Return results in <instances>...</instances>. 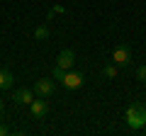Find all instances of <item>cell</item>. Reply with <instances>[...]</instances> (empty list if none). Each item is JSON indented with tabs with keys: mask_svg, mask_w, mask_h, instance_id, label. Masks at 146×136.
I'll list each match as a JSON object with an SVG mask.
<instances>
[{
	"mask_svg": "<svg viewBox=\"0 0 146 136\" xmlns=\"http://www.w3.org/2000/svg\"><path fill=\"white\" fill-rule=\"evenodd\" d=\"M73 63H76V53H73V49H63V51L58 53V58H56V66L63 68V71H71Z\"/></svg>",
	"mask_w": 146,
	"mask_h": 136,
	"instance_id": "obj_6",
	"label": "cell"
},
{
	"mask_svg": "<svg viewBox=\"0 0 146 136\" xmlns=\"http://www.w3.org/2000/svg\"><path fill=\"white\" fill-rule=\"evenodd\" d=\"M136 78L146 83V66H139V68H136Z\"/></svg>",
	"mask_w": 146,
	"mask_h": 136,
	"instance_id": "obj_11",
	"label": "cell"
},
{
	"mask_svg": "<svg viewBox=\"0 0 146 136\" xmlns=\"http://www.w3.org/2000/svg\"><path fill=\"white\" fill-rule=\"evenodd\" d=\"M12 73L10 71H5V68H0V90H10L12 88Z\"/></svg>",
	"mask_w": 146,
	"mask_h": 136,
	"instance_id": "obj_8",
	"label": "cell"
},
{
	"mask_svg": "<svg viewBox=\"0 0 146 136\" xmlns=\"http://www.w3.org/2000/svg\"><path fill=\"white\" fill-rule=\"evenodd\" d=\"M0 114H3V100H0Z\"/></svg>",
	"mask_w": 146,
	"mask_h": 136,
	"instance_id": "obj_14",
	"label": "cell"
},
{
	"mask_svg": "<svg viewBox=\"0 0 146 136\" xmlns=\"http://www.w3.org/2000/svg\"><path fill=\"white\" fill-rule=\"evenodd\" d=\"M29 112H32L34 119H44V117L49 114V102H46V97L32 100V102H29Z\"/></svg>",
	"mask_w": 146,
	"mask_h": 136,
	"instance_id": "obj_5",
	"label": "cell"
},
{
	"mask_svg": "<svg viewBox=\"0 0 146 136\" xmlns=\"http://www.w3.org/2000/svg\"><path fill=\"white\" fill-rule=\"evenodd\" d=\"M129 129H144L146 126V105L144 102H131L127 107V114H124Z\"/></svg>",
	"mask_w": 146,
	"mask_h": 136,
	"instance_id": "obj_1",
	"label": "cell"
},
{
	"mask_svg": "<svg viewBox=\"0 0 146 136\" xmlns=\"http://www.w3.org/2000/svg\"><path fill=\"white\" fill-rule=\"evenodd\" d=\"M61 83H63V88H68V90H78V88H83L85 75L80 73V71H66L63 78H61Z\"/></svg>",
	"mask_w": 146,
	"mask_h": 136,
	"instance_id": "obj_2",
	"label": "cell"
},
{
	"mask_svg": "<svg viewBox=\"0 0 146 136\" xmlns=\"http://www.w3.org/2000/svg\"><path fill=\"white\" fill-rule=\"evenodd\" d=\"M112 63H117V68H124L131 63V51L129 46H124V44H119V46L112 51Z\"/></svg>",
	"mask_w": 146,
	"mask_h": 136,
	"instance_id": "obj_3",
	"label": "cell"
},
{
	"mask_svg": "<svg viewBox=\"0 0 146 136\" xmlns=\"http://www.w3.org/2000/svg\"><path fill=\"white\" fill-rule=\"evenodd\" d=\"M7 131H10V129H7V126H5V124H3V121H0V136H5V134H7Z\"/></svg>",
	"mask_w": 146,
	"mask_h": 136,
	"instance_id": "obj_13",
	"label": "cell"
},
{
	"mask_svg": "<svg viewBox=\"0 0 146 136\" xmlns=\"http://www.w3.org/2000/svg\"><path fill=\"white\" fill-rule=\"evenodd\" d=\"M32 100H34V90H29V88H20L15 92V102L17 105H29Z\"/></svg>",
	"mask_w": 146,
	"mask_h": 136,
	"instance_id": "obj_7",
	"label": "cell"
},
{
	"mask_svg": "<svg viewBox=\"0 0 146 136\" xmlns=\"http://www.w3.org/2000/svg\"><path fill=\"white\" fill-rule=\"evenodd\" d=\"M102 78H107V80L117 78V63H107V66L102 68Z\"/></svg>",
	"mask_w": 146,
	"mask_h": 136,
	"instance_id": "obj_9",
	"label": "cell"
},
{
	"mask_svg": "<svg viewBox=\"0 0 146 136\" xmlns=\"http://www.w3.org/2000/svg\"><path fill=\"white\" fill-rule=\"evenodd\" d=\"M34 39L36 42H44V39H49V29H46V24H39L34 29Z\"/></svg>",
	"mask_w": 146,
	"mask_h": 136,
	"instance_id": "obj_10",
	"label": "cell"
},
{
	"mask_svg": "<svg viewBox=\"0 0 146 136\" xmlns=\"http://www.w3.org/2000/svg\"><path fill=\"white\" fill-rule=\"evenodd\" d=\"M34 95L36 97H51L54 95V80L51 78H39V80H34Z\"/></svg>",
	"mask_w": 146,
	"mask_h": 136,
	"instance_id": "obj_4",
	"label": "cell"
},
{
	"mask_svg": "<svg viewBox=\"0 0 146 136\" xmlns=\"http://www.w3.org/2000/svg\"><path fill=\"white\" fill-rule=\"evenodd\" d=\"M63 73H66V71L56 66V68H54V80H61V78H63Z\"/></svg>",
	"mask_w": 146,
	"mask_h": 136,
	"instance_id": "obj_12",
	"label": "cell"
}]
</instances>
